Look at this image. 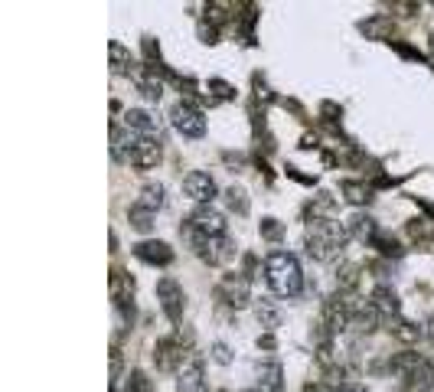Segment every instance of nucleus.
<instances>
[{
    "mask_svg": "<svg viewBox=\"0 0 434 392\" xmlns=\"http://www.w3.org/2000/svg\"><path fill=\"white\" fill-rule=\"evenodd\" d=\"M115 392H151V379H147V373L134 369V373H128V379H124V389H115Z\"/></svg>",
    "mask_w": 434,
    "mask_h": 392,
    "instance_id": "nucleus-31",
    "label": "nucleus"
},
{
    "mask_svg": "<svg viewBox=\"0 0 434 392\" xmlns=\"http://www.w3.org/2000/svg\"><path fill=\"white\" fill-rule=\"evenodd\" d=\"M346 229L359 242H375V236H379V226H375V219L369 213H353L346 222Z\"/></svg>",
    "mask_w": 434,
    "mask_h": 392,
    "instance_id": "nucleus-19",
    "label": "nucleus"
},
{
    "mask_svg": "<svg viewBox=\"0 0 434 392\" xmlns=\"http://www.w3.org/2000/svg\"><path fill=\"white\" fill-rule=\"evenodd\" d=\"M209 88L216 92V98H232V95H235V88H232L229 82H222V79H209Z\"/></svg>",
    "mask_w": 434,
    "mask_h": 392,
    "instance_id": "nucleus-35",
    "label": "nucleus"
},
{
    "mask_svg": "<svg viewBox=\"0 0 434 392\" xmlns=\"http://www.w3.org/2000/svg\"><path fill=\"white\" fill-rule=\"evenodd\" d=\"M187 226H193V229L203 232V236H225V229H229L225 216H222L219 209H213V206H196L193 216L187 219Z\"/></svg>",
    "mask_w": 434,
    "mask_h": 392,
    "instance_id": "nucleus-9",
    "label": "nucleus"
},
{
    "mask_svg": "<svg viewBox=\"0 0 434 392\" xmlns=\"http://www.w3.org/2000/svg\"><path fill=\"white\" fill-rule=\"evenodd\" d=\"M284 236V226L278 219H264L262 222V239H268V242H278Z\"/></svg>",
    "mask_w": 434,
    "mask_h": 392,
    "instance_id": "nucleus-34",
    "label": "nucleus"
},
{
    "mask_svg": "<svg viewBox=\"0 0 434 392\" xmlns=\"http://www.w3.org/2000/svg\"><path fill=\"white\" fill-rule=\"evenodd\" d=\"M258 347H268V350H271V347H274V337H271V333H264V337H258Z\"/></svg>",
    "mask_w": 434,
    "mask_h": 392,
    "instance_id": "nucleus-37",
    "label": "nucleus"
},
{
    "mask_svg": "<svg viewBox=\"0 0 434 392\" xmlns=\"http://www.w3.org/2000/svg\"><path fill=\"white\" fill-rule=\"evenodd\" d=\"M124 128H131L141 137H157V141H160V118L151 115L147 108H128L124 111Z\"/></svg>",
    "mask_w": 434,
    "mask_h": 392,
    "instance_id": "nucleus-11",
    "label": "nucleus"
},
{
    "mask_svg": "<svg viewBox=\"0 0 434 392\" xmlns=\"http://www.w3.org/2000/svg\"><path fill=\"white\" fill-rule=\"evenodd\" d=\"M369 301H373V307L379 311V317H382L385 324H395V321L401 317V301H399V294H395L392 284H375Z\"/></svg>",
    "mask_w": 434,
    "mask_h": 392,
    "instance_id": "nucleus-10",
    "label": "nucleus"
},
{
    "mask_svg": "<svg viewBox=\"0 0 434 392\" xmlns=\"http://www.w3.org/2000/svg\"><path fill=\"white\" fill-rule=\"evenodd\" d=\"M216 294H219V301L229 304L232 311H242V307H248V301H252V282H248V275H242V272L222 275Z\"/></svg>",
    "mask_w": 434,
    "mask_h": 392,
    "instance_id": "nucleus-4",
    "label": "nucleus"
},
{
    "mask_svg": "<svg viewBox=\"0 0 434 392\" xmlns=\"http://www.w3.org/2000/svg\"><path fill=\"white\" fill-rule=\"evenodd\" d=\"M333 209H336L333 196L330 193H317L314 200L304 206V216H307V222H320V219H333Z\"/></svg>",
    "mask_w": 434,
    "mask_h": 392,
    "instance_id": "nucleus-21",
    "label": "nucleus"
},
{
    "mask_svg": "<svg viewBox=\"0 0 434 392\" xmlns=\"http://www.w3.org/2000/svg\"><path fill=\"white\" fill-rule=\"evenodd\" d=\"M111 301H115V307L134 304V278H131V275H124L121 268H115V272H111Z\"/></svg>",
    "mask_w": 434,
    "mask_h": 392,
    "instance_id": "nucleus-18",
    "label": "nucleus"
},
{
    "mask_svg": "<svg viewBox=\"0 0 434 392\" xmlns=\"http://www.w3.org/2000/svg\"><path fill=\"white\" fill-rule=\"evenodd\" d=\"M225 203H229L232 213H239V216L248 213V193L242 187H229V190H225Z\"/></svg>",
    "mask_w": 434,
    "mask_h": 392,
    "instance_id": "nucleus-29",
    "label": "nucleus"
},
{
    "mask_svg": "<svg viewBox=\"0 0 434 392\" xmlns=\"http://www.w3.org/2000/svg\"><path fill=\"white\" fill-rule=\"evenodd\" d=\"M359 33L366 36V40H375V43H392V36H395V20L385 17V13H373L359 23Z\"/></svg>",
    "mask_w": 434,
    "mask_h": 392,
    "instance_id": "nucleus-14",
    "label": "nucleus"
},
{
    "mask_svg": "<svg viewBox=\"0 0 434 392\" xmlns=\"http://www.w3.org/2000/svg\"><path fill=\"white\" fill-rule=\"evenodd\" d=\"M379 324H382V317H379V311L373 307V301H359L356 311H353L349 327H353L356 333H375L379 330Z\"/></svg>",
    "mask_w": 434,
    "mask_h": 392,
    "instance_id": "nucleus-17",
    "label": "nucleus"
},
{
    "mask_svg": "<svg viewBox=\"0 0 434 392\" xmlns=\"http://www.w3.org/2000/svg\"><path fill=\"white\" fill-rule=\"evenodd\" d=\"M304 392H324L320 386H304Z\"/></svg>",
    "mask_w": 434,
    "mask_h": 392,
    "instance_id": "nucleus-40",
    "label": "nucleus"
},
{
    "mask_svg": "<svg viewBox=\"0 0 434 392\" xmlns=\"http://www.w3.org/2000/svg\"><path fill=\"white\" fill-rule=\"evenodd\" d=\"M183 359H187V350H183V330H177L173 337H163L153 347V367L160 373H173V369H183Z\"/></svg>",
    "mask_w": 434,
    "mask_h": 392,
    "instance_id": "nucleus-5",
    "label": "nucleus"
},
{
    "mask_svg": "<svg viewBox=\"0 0 434 392\" xmlns=\"http://www.w3.org/2000/svg\"><path fill=\"white\" fill-rule=\"evenodd\" d=\"M379 252H382L385 258H399L401 255V246L395 239H389V236H375V242H373Z\"/></svg>",
    "mask_w": 434,
    "mask_h": 392,
    "instance_id": "nucleus-33",
    "label": "nucleus"
},
{
    "mask_svg": "<svg viewBox=\"0 0 434 392\" xmlns=\"http://www.w3.org/2000/svg\"><path fill=\"white\" fill-rule=\"evenodd\" d=\"M108 52H111V69L115 72H131V66H134V59H131V52L124 50V46L115 40V43L108 46Z\"/></svg>",
    "mask_w": 434,
    "mask_h": 392,
    "instance_id": "nucleus-28",
    "label": "nucleus"
},
{
    "mask_svg": "<svg viewBox=\"0 0 434 392\" xmlns=\"http://www.w3.org/2000/svg\"><path fill=\"white\" fill-rule=\"evenodd\" d=\"M134 255L141 258L144 265H160V268H167V265L173 262V248L167 246V242H141V246H134Z\"/></svg>",
    "mask_w": 434,
    "mask_h": 392,
    "instance_id": "nucleus-15",
    "label": "nucleus"
},
{
    "mask_svg": "<svg viewBox=\"0 0 434 392\" xmlns=\"http://www.w3.org/2000/svg\"><path fill=\"white\" fill-rule=\"evenodd\" d=\"M137 88H141V95H144L147 102H160L163 98V82L160 79H153V76L137 79Z\"/></svg>",
    "mask_w": 434,
    "mask_h": 392,
    "instance_id": "nucleus-30",
    "label": "nucleus"
},
{
    "mask_svg": "<svg viewBox=\"0 0 434 392\" xmlns=\"http://www.w3.org/2000/svg\"><path fill=\"white\" fill-rule=\"evenodd\" d=\"M206 17H213V23H225V7H222V4L206 7Z\"/></svg>",
    "mask_w": 434,
    "mask_h": 392,
    "instance_id": "nucleus-36",
    "label": "nucleus"
},
{
    "mask_svg": "<svg viewBox=\"0 0 434 392\" xmlns=\"http://www.w3.org/2000/svg\"><path fill=\"white\" fill-rule=\"evenodd\" d=\"M284 389V367L278 359L258 363V392H281Z\"/></svg>",
    "mask_w": 434,
    "mask_h": 392,
    "instance_id": "nucleus-16",
    "label": "nucleus"
},
{
    "mask_svg": "<svg viewBox=\"0 0 434 392\" xmlns=\"http://www.w3.org/2000/svg\"><path fill=\"white\" fill-rule=\"evenodd\" d=\"M340 190H343V196H346L349 203H356V206H366L369 200H373V190H369L366 183H356V180H343Z\"/></svg>",
    "mask_w": 434,
    "mask_h": 392,
    "instance_id": "nucleus-25",
    "label": "nucleus"
},
{
    "mask_svg": "<svg viewBox=\"0 0 434 392\" xmlns=\"http://www.w3.org/2000/svg\"><path fill=\"white\" fill-rule=\"evenodd\" d=\"M163 157V141H157V137H141L134 147V154H131V163L128 167H137V171H151V167H157Z\"/></svg>",
    "mask_w": 434,
    "mask_h": 392,
    "instance_id": "nucleus-12",
    "label": "nucleus"
},
{
    "mask_svg": "<svg viewBox=\"0 0 434 392\" xmlns=\"http://www.w3.org/2000/svg\"><path fill=\"white\" fill-rule=\"evenodd\" d=\"M209 359H213V363H219V367H229V363H232V350H229V343L216 340L213 347H209Z\"/></svg>",
    "mask_w": 434,
    "mask_h": 392,
    "instance_id": "nucleus-32",
    "label": "nucleus"
},
{
    "mask_svg": "<svg viewBox=\"0 0 434 392\" xmlns=\"http://www.w3.org/2000/svg\"><path fill=\"white\" fill-rule=\"evenodd\" d=\"M170 125L180 131L183 137H203L206 134V118L203 111L189 102H177L170 108Z\"/></svg>",
    "mask_w": 434,
    "mask_h": 392,
    "instance_id": "nucleus-7",
    "label": "nucleus"
},
{
    "mask_svg": "<svg viewBox=\"0 0 434 392\" xmlns=\"http://www.w3.org/2000/svg\"><path fill=\"white\" fill-rule=\"evenodd\" d=\"M264 282L278 298H298L304 291V272L291 252H271L264 258Z\"/></svg>",
    "mask_w": 434,
    "mask_h": 392,
    "instance_id": "nucleus-2",
    "label": "nucleus"
},
{
    "mask_svg": "<svg viewBox=\"0 0 434 392\" xmlns=\"http://www.w3.org/2000/svg\"><path fill=\"white\" fill-rule=\"evenodd\" d=\"M336 392H366V389H363V386H340Z\"/></svg>",
    "mask_w": 434,
    "mask_h": 392,
    "instance_id": "nucleus-39",
    "label": "nucleus"
},
{
    "mask_svg": "<svg viewBox=\"0 0 434 392\" xmlns=\"http://www.w3.org/2000/svg\"><path fill=\"white\" fill-rule=\"evenodd\" d=\"M177 389L180 392H206V369H203V359L199 357H189L183 363L177 376Z\"/></svg>",
    "mask_w": 434,
    "mask_h": 392,
    "instance_id": "nucleus-13",
    "label": "nucleus"
},
{
    "mask_svg": "<svg viewBox=\"0 0 434 392\" xmlns=\"http://www.w3.org/2000/svg\"><path fill=\"white\" fill-rule=\"evenodd\" d=\"M157 301H160V311L167 314V321L180 324V317H183V307H187V294H183V288L177 284V278L163 275L160 282H157Z\"/></svg>",
    "mask_w": 434,
    "mask_h": 392,
    "instance_id": "nucleus-6",
    "label": "nucleus"
},
{
    "mask_svg": "<svg viewBox=\"0 0 434 392\" xmlns=\"http://www.w3.org/2000/svg\"><path fill=\"white\" fill-rule=\"evenodd\" d=\"M255 317H258V324H262L268 333L281 327V311H278V307H274V301H268V298H262L255 304Z\"/></svg>",
    "mask_w": 434,
    "mask_h": 392,
    "instance_id": "nucleus-23",
    "label": "nucleus"
},
{
    "mask_svg": "<svg viewBox=\"0 0 434 392\" xmlns=\"http://www.w3.org/2000/svg\"><path fill=\"white\" fill-rule=\"evenodd\" d=\"M421 363H425V357H421V353H411V350H405V353H395V357L389 359V369L399 376V379H405V376L415 373Z\"/></svg>",
    "mask_w": 434,
    "mask_h": 392,
    "instance_id": "nucleus-22",
    "label": "nucleus"
},
{
    "mask_svg": "<svg viewBox=\"0 0 434 392\" xmlns=\"http://www.w3.org/2000/svg\"><path fill=\"white\" fill-rule=\"evenodd\" d=\"M248 392H252V389H248Z\"/></svg>",
    "mask_w": 434,
    "mask_h": 392,
    "instance_id": "nucleus-42",
    "label": "nucleus"
},
{
    "mask_svg": "<svg viewBox=\"0 0 434 392\" xmlns=\"http://www.w3.org/2000/svg\"><path fill=\"white\" fill-rule=\"evenodd\" d=\"M183 193H187L196 206H209L216 200V193H219V187H216V180L209 177V173L189 171L187 177H183Z\"/></svg>",
    "mask_w": 434,
    "mask_h": 392,
    "instance_id": "nucleus-8",
    "label": "nucleus"
},
{
    "mask_svg": "<svg viewBox=\"0 0 434 392\" xmlns=\"http://www.w3.org/2000/svg\"><path fill=\"white\" fill-rule=\"evenodd\" d=\"M137 206H144V209H151V213H160L163 206H167V187L163 183H144L141 187V193H137Z\"/></svg>",
    "mask_w": 434,
    "mask_h": 392,
    "instance_id": "nucleus-20",
    "label": "nucleus"
},
{
    "mask_svg": "<svg viewBox=\"0 0 434 392\" xmlns=\"http://www.w3.org/2000/svg\"><path fill=\"white\" fill-rule=\"evenodd\" d=\"M389 330L395 333V337H399L401 343H418V340H421V337H428V333H425V327H418L415 321H405V317H399V321H395V324H392Z\"/></svg>",
    "mask_w": 434,
    "mask_h": 392,
    "instance_id": "nucleus-24",
    "label": "nucleus"
},
{
    "mask_svg": "<svg viewBox=\"0 0 434 392\" xmlns=\"http://www.w3.org/2000/svg\"><path fill=\"white\" fill-rule=\"evenodd\" d=\"M356 284H359V265L343 262L340 268H336V288L340 291H356Z\"/></svg>",
    "mask_w": 434,
    "mask_h": 392,
    "instance_id": "nucleus-26",
    "label": "nucleus"
},
{
    "mask_svg": "<svg viewBox=\"0 0 434 392\" xmlns=\"http://www.w3.org/2000/svg\"><path fill=\"white\" fill-rule=\"evenodd\" d=\"M180 236H187L189 248H193L206 265H225V262L235 258V242H232L229 236H203V232H196L193 226H187V222H183Z\"/></svg>",
    "mask_w": 434,
    "mask_h": 392,
    "instance_id": "nucleus-3",
    "label": "nucleus"
},
{
    "mask_svg": "<svg viewBox=\"0 0 434 392\" xmlns=\"http://www.w3.org/2000/svg\"><path fill=\"white\" fill-rule=\"evenodd\" d=\"M349 239H353V236H349L346 222L340 226L336 219H320V222H307L304 248L314 262H336Z\"/></svg>",
    "mask_w": 434,
    "mask_h": 392,
    "instance_id": "nucleus-1",
    "label": "nucleus"
},
{
    "mask_svg": "<svg viewBox=\"0 0 434 392\" xmlns=\"http://www.w3.org/2000/svg\"><path fill=\"white\" fill-rule=\"evenodd\" d=\"M425 333H428V340L434 343V317H428V327H425Z\"/></svg>",
    "mask_w": 434,
    "mask_h": 392,
    "instance_id": "nucleus-38",
    "label": "nucleus"
},
{
    "mask_svg": "<svg viewBox=\"0 0 434 392\" xmlns=\"http://www.w3.org/2000/svg\"><path fill=\"white\" fill-rule=\"evenodd\" d=\"M153 216L157 213H151V209H144V206H137V203L128 209V222L134 226L137 232H151L153 229Z\"/></svg>",
    "mask_w": 434,
    "mask_h": 392,
    "instance_id": "nucleus-27",
    "label": "nucleus"
},
{
    "mask_svg": "<svg viewBox=\"0 0 434 392\" xmlns=\"http://www.w3.org/2000/svg\"><path fill=\"white\" fill-rule=\"evenodd\" d=\"M431 389H434V359H431Z\"/></svg>",
    "mask_w": 434,
    "mask_h": 392,
    "instance_id": "nucleus-41",
    "label": "nucleus"
}]
</instances>
